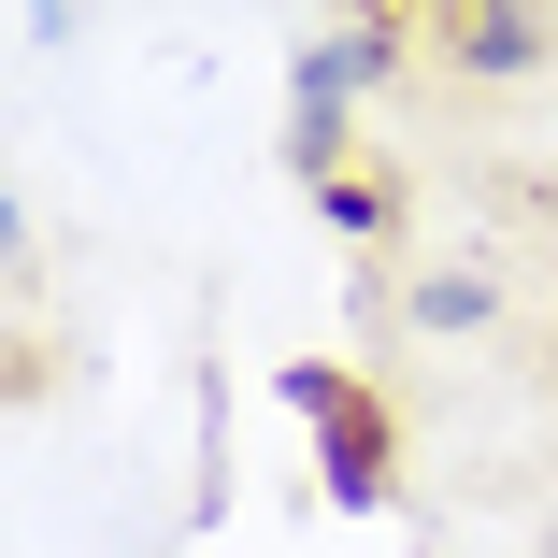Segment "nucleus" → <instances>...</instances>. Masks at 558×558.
Returning <instances> with one entry per match:
<instances>
[{
    "label": "nucleus",
    "instance_id": "nucleus-1",
    "mask_svg": "<svg viewBox=\"0 0 558 558\" xmlns=\"http://www.w3.org/2000/svg\"><path fill=\"white\" fill-rule=\"evenodd\" d=\"M287 401L329 429V487H344V501H373V473H387V444H373V415H359V387L344 373H287Z\"/></svg>",
    "mask_w": 558,
    "mask_h": 558
},
{
    "label": "nucleus",
    "instance_id": "nucleus-2",
    "mask_svg": "<svg viewBox=\"0 0 558 558\" xmlns=\"http://www.w3.org/2000/svg\"><path fill=\"white\" fill-rule=\"evenodd\" d=\"M459 58H473V72H515V58H530V15H515V0H473Z\"/></svg>",
    "mask_w": 558,
    "mask_h": 558
}]
</instances>
